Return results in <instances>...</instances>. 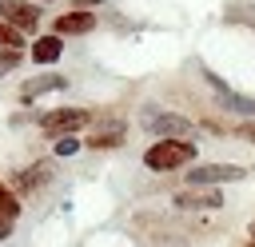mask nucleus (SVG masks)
Returning <instances> with one entry per match:
<instances>
[{
    "label": "nucleus",
    "mask_w": 255,
    "mask_h": 247,
    "mask_svg": "<svg viewBox=\"0 0 255 247\" xmlns=\"http://www.w3.org/2000/svg\"><path fill=\"white\" fill-rule=\"evenodd\" d=\"M139 127L147 135H155V139H195V131H199V124H191L187 116H179L171 108H147V112H139Z\"/></svg>",
    "instance_id": "nucleus-1"
},
{
    "label": "nucleus",
    "mask_w": 255,
    "mask_h": 247,
    "mask_svg": "<svg viewBox=\"0 0 255 247\" xmlns=\"http://www.w3.org/2000/svg\"><path fill=\"white\" fill-rule=\"evenodd\" d=\"M187 163H195V139H155L143 151L147 171H179Z\"/></svg>",
    "instance_id": "nucleus-2"
},
{
    "label": "nucleus",
    "mask_w": 255,
    "mask_h": 247,
    "mask_svg": "<svg viewBox=\"0 0 255 247\" xmlns=\"http://www.w3.org/2000/svg\"><path fill=\"white\" fill-rule=\"evenodd\" d=\"M92 108H56L48 116H40V131L48 139H60V135H80V127L92 124Z\"/></svg>",
    "instance_id": "nucleus-3"
},
{
    "label": "nucleus",
    "mask_w": 255,
    "mask_h": 247,
    "mask_svg": "<svg viewBox=\"0 0 255 247\" xmlns=\"http://www.w3.org/2000/svg\"><path fill=\"white\" fill-rule=\"evenodd\" d=\"M183 179L191 187H219V183H239L247 179L243 163H195L191 171H183Z\"/></svg>",
    "instance_id": "nucleus-4"
},
{
    "label": "nucleus",
    "mask_w": 255,
    "mask_h": 247,
    "mask_svg": "<svg viewBox=\"0 0 255 247\" xmlns=\"http://www.w3.org/2000/svg\"><path fill=\"white\" fill-rule=\"evenodd\" d=\"M203 84L207 88H215V96H219V112H235V116H255V96H243V92H235L223 76H215V72H207L203 68Z\"/></svg>",
    "instance_id": "nucleus-5"
},
{
    "label": "nucleus",
    "mask_w": 255,
    "mask_h": 247,
    "mask_svg": "<svg viewBox=\"0 0 255 247\" xmlns=\"http://www.w3.org/2000/svg\"><path fill=\"white\" fill-rule=\"evenodd\" d=\"M171 207L175 211H219L223 207V195L215 191V187H179L175 195H171Z\"/></svg>",
    "instance_id": "nucleus-6"
},
{
    "label": "nucleus",
    "mask_w": 255,
    "mask_h": 247,
    "mask_svg": "<svg viewBox=\"0 0 255 247\" xmlns=\"http://www.w3.org/2000/svg\"><path fill=\"white\" fill-rule=\"evenodd\" d=\"M40 4H32V0H0V20H8L12 28H20L24 36L28 32H36L40 28Z\"/></svg>",
    "instance_id": "nucleus-7"
},
{
    "label": "nucleus",
    "mask_w": 255,
    "mask_h": 247,
    "mask_svg": "<svg viewBox=\"0 0 255 247\" xmlns=\"http://www.w3.org/2000/svg\"><path fill=\"white\" fill-rule=\"evenodd\" d=\"M124 139H128V124L116 116V120H104L100 127H92L88 139H84V147H92V151H108V147H124Z\"/></svg>",
    "instance_id": "nucleus-8"
},
{
    "label": "nucleus",
    "mask_w": 255,
    "mask_h": 247,
    "mask_svg": "<svg viewBox=\"0 0 255 247\" xmlns=\"http://www.w3.org/2000/svg\"><path fill=\"white\" fill-rule=\"evenodd\" d=\"M92 28H96V12H92V8L60 12L56 24H52V32H60V36H84V32H92Z\"/></svg>",
    "instance_id": "nucleus-9"
},
{
    "label": "nucleus",
    "mask_w": 255,
    "mask_h": 247,
    "mask_svg": "<svg viewBox=\"0 0 255 247\" xmlns=\"http://www.w3.org/2000/svg\"><path fill=\"white\" fill-rule=\"evenodd\" d=\"M48 175H52V163H48V159H36L32 167H24V171H16V175H12V187H16L20 195H28V191H36Z\"/></svg>",
    "instance_id": "nucleus-10"
},
{
    "label": "nucleus",
    "mask_w": 255,
    "mask_h": 247,
    "mask_svg": "<svg viewBox=\"0 0 255 247\" xmlns=\"http://www.w3.org/2000/svg\"><path fill=\"white\" fill-rule=\"evenodd\" d=\"M60 52H64V36H60V32H48V36H40V40L32 44V52H28V56H32L36 64H56V60H60Z\"/></svg>",
    "instance_id": "nucleus-11"
},
{
    "label": "nucleus",
    "mask_w": 255,
    "mask_h": 247,
    "mask_svg": "<svg viewBox=\"0 0 255 247\" xmlns=\"http://www.w3.org/2000/svg\"><path fill=\"white\" fill-rule=\"evenodd\" d=\"M139 239H143V247H187V235L179 227H171V223H163L155 231H143Z\"/></svg>",
    "instance_id": "nucleus-12"
},
{
    "label": "nucleus",
    "mask_w": 255,
    "mask_h": 247,
    "mask_svg": "<svg viewBox=\"0 0 255 247\" xmlns=\"http://www.w3.org/2000/svg\"><path fill=\"white\" fill-rule=\"evenodd\" d=\"M56 88H68V76H40V80H32V84L20 88V104H36V96L56 92Z\"/></svg>",
    "instance_id": "nucleus-13"
},
{
    "label": "nucleus",
    "mask_w": 255,
    "mask_h": 247,
    "mask_svg": "<svg viewBox=\"0 0 255 247\" xmlns=\"http://www.w3.org/2000/svg\"><path fill=\"white\" fill-rule=\"evenodd\" d=\"M20 211H24V203H20V191L16 187H8V183H0V215L4 219H20Z\"/></svg>",
    "instance_id": "nucleus-14"
},
{
    "label": "nucleus",
    "mask_w": 255,
    "mask_h": 247,
    "mask_svg": "<svg viewBox=\"0 0 255 247\" xmlns=\"http://www.w3.org/2000/svg\"><path fill=\"white\" fill-rule=\"evenodd\" d=\"M80 147H84V139H80V135H60V139L52 143V155H56V159H68V155H76Z\"/></svg>",
    "instance_id": "nucleus-15"
},
{
    "label": "nucleus",
    "mask_w": 255,
    "mask_h": 247,
    "mask_svg": "<svg viewBox=\"0 0 255 247\" xmlns=\"http://www.w3.org/2000/svg\"><path fill=\"white\" fill-rule=\"evenodd\" d=\"M20 44H24V32L12 28L8 20H0V48H20Z\"/></svg>",
    "instance_id": "nucleus-16"
},
{
    "label": "nucleus",
    "mask_w": 255,
    "mask_h": 247,
    "mask_svg": "<svg viewBox=\"0 0 255 247\" xmlns=\"http://www.w3.org/2000/svg\"><path fill=\"white\" fill-rule=\"evenodd\" d=\"M20 56H24L20 48H0V72H12L20 64Z\"/></svg>",
    "instance_id": "nucleus-17"
},
{
    "label": "nucleus",
    "mask_w": 255,
    "mask_h": 247,
    "mask_svg": "<svg viewBox=\"0 0 255 247\" xmlns=\"http://www.w3.org/2000/svg\"><path fill=\"white\" fill-rule=\"evenodd\" d=\"M235 135H239V139H247V143H255V120H243V124L235 127Z\"/></svg>",
    "instance_id": "nucleus-18"
},
{
    "label": "nucleus",
    "mask_w": 255,
    "mask_h": 247,
    "mask_svg": "<svg viewBox=\"0 0 255 247\" xmlns=\"http://www.w3.org/2000/svg\"><path fill=\"white\" fill-rule=\"evenodd\" d=\"M8 239H12V219L0 215V243H8Z\"/></svg>",
    "instance_id": "nucleus-19"
},
{
    "label": "nucleus",
    "mask_w": 255,
    "mask_h": 247,
    "mask_svg": "<svg viewBox=\"0 0 255 247\" xmlns=\"http://www.w3.org/2000/svg\"><path fill=\"white\" fill-rule=\"evenodd\" d=\"M100 4H108V0H76V8H100Z\"/></svg>",
    "instance_id": "nucleus-20"
},
{
    "label": "nucleus",
    "mask_w": 255,
    "mask_h": 247,
    "mask_svg": "<svg viewBox=\"0 0 255 247\" xmlns=\"http://www.w3.org/2000/svg\"><path fill=\"white\" fill-rule=\"evenodd\" d=\"M247 247H255V239H251V243H247Z\"/></svg>",
    "instance_id": "nucleus-21"
}]
</instances>
